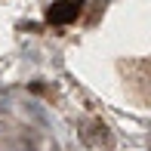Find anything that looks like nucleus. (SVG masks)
<instances>
[{
  "mask_svg": "<svg viewBox=\"0 0 151 151\" xmlns=\"http://www.w3.org/2000/svg\"><path fill=\"white\" fill-rule=\"evenodd\" d=\"M80 12V0H62V3H56L50 12H46V19H50L52 25H68L74 22Z\"/></svg>",
  "mask_w": 151,
  "mask_h": 151,
  "instance_id": "1",
  "label": "nucleus"
}]
</instances>
